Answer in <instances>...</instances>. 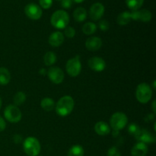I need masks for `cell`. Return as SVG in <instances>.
Returning <instances> with one entry per match:
<instances>
[{
  "instance_id": "cell-19",
  "label": "cell",
  "mask_w": 156,
  "mask_h": 156,
  "mask_svg": "<svg viewBox=\"0 0 156 156\" xmlns=\"http://www.w3.org/2000/svg\"><path fill=\"white\" fill-rule=\"evenodd\" d=\"M11 80L10 72L4 67H0V85H6Z\"/></svg>"
},
{
  "instance_id": "cell-35",
  "label": "cell",
  "mask_w": 156,
  "mask_h": 156,
  "mask_svg": "<svg viewBox=\"0 0 156 156\" xmlns=\"http://www.w3.org/2000/svg\"><path fill=\"white\" fill-rule=\"evenodd\" d=\"M47 71H46L45 69H41V70H40V74L43 75V76H45L46 74H47Z\"/></svg>"
},
{
  "instance_id": "cell-15",
  "label": "cell",
  "mask_w": 156,
  "mask_h": 156,
  "mask_svg": "<svg viewBox=\"0 0 156 156\" xmlns=\"http://www.w3.org/2000/svg\"><path fill=\"white\" fill-rule=\"evenodd\" d=\"M64 41V34L60 31L53 32L49 37V44L53 47H58L62 44Z\"/></svg>"
},
{
  "instance_id": "cell-23",
  "label": "cell",
  "mask_w": 156,
  "mask_h": 156,
  "mask_svg": "<svg viewBox=\"0 0 156 156\" xmlns=\"http://www.w3.org/2000/svg\"><path fill=\"white\" fill-rule=\"evenodd\" d=\"M97 30V26L93 22H87L82 27V32L86 35H91Z\"/></svg>"
},
{
  "instance_id": "cell-9",
  "label": "cell",
  "mask_w": 156,
  "mask_h": 156,
  "mask_svg": "<svg viewBox=\"0 0 156 156\" xmlns=\"http://www.w3.org/2000/svg\"><path fill=\"white\" fill-rule=\"evenodd\" d=\"M47 75L50 80L56 85L62 83L64 80V73L59 67H50Z\"/></svg>"
},
{
  "instance_id": "cell-27",
  "label": "cell",
  "mask_w": 156,
  "mask_h": 156,
  "mask_svg": "<svg viewBox=\"0 0 156 156\" xmlns=\"http://www.w3.org/2000/svg\"><path fill=\"white\" fill-rule=\"evenodd\" d=\"M98 27L100 30H102V31H107V30H109L110 24L106 20H101V21H99Z\"/></svg>"
},
{
  "instance_id": "cell-12",
  "label": "cell",
  "mask_w": 156,
  "mask_h": 156,
  "mask_svg": "<svg viewBox=\"0 0 156 156\" xmlns=\"http://www.w3.org/2000/svg\"><path fill=\"white\" fill-rule=\"evenodd\" d=\"M134 137L139 142H141V143H145V144H146V143H155L156 140L155 136L153 134H152L146 129H140V130L134 136Z\"/></svg>"
},
{
  "instance_id": "cell-16",
  "label": "cell",
  "mask_w": 156,
  "mask_h": 156,
  "mask_svg": "<svg viewBox=\"0 0 156 156\" xmlns=\"http://www.w3.org/2000/svg\"><path fill=\"white\" fill-rule=\"evenodd\" d=\"M148 152V146L145 143L139 142L131 149L132 156H146Z\"/></svg>"
},
{
  "instance_id": "cell-17",
  "label": "cell",
  "mask_w": 156,
  "mask_h": 156,
  "mask_svg": "<svg viewBox=\"0 0 156 156\" xmlns=\"http://www.w3.org/2000/svg\"><path fill=\"white\" fill-rule=\"evenodd\" d=\"M94 131L99 136H107L111 133V127L105 122L99 121L94 126Z\"/></svg>"
},
{
  "instance_id": "cell-32",
  "label": "cell",
  "mask_w": 156,
  "mask_h": 156,
  "mask_svg": "<svg viewBox=\"0 0 156 156\" xmlns=\"http://www.w3.org/2000/svg\"><path fill=\"white\" fill-rule=\"evenodd\" d=\"M73 5V1L72 0H62L61 2V6L63 9H69Z\"/></svg>"
},
{
  "instance_id": "cell-28",
  "label": "cell",
  "mask_w": 156,
  "mask_h": 156,
  "mask_svg": "<svg viewBox=\"0 0 156 156\" xmlns=\"http://www.w3.org/2000/svg\"><path fill=\"white\" fill-rule=\"evenodd\" d=\"M140 126L137 124H136V123H131L129 126V127H128V132H129V133L130 135L135 136L137 133V132L140 130Z\"/></svg>"
},
{
  "instance_id": "cell-30",
  "label": "cell",
  "mask_w": 156,
  "mask_h": 156,
  "mask_svg": "<svg viewBox=\"0 0 156 156\" xmlns=\"http://www.w3.org/2000/svg\"><path fill=\"white\" fill-rule=\"evenodd\" d=\"M108 156H121L120 152L119 151V149H117L115 146H113L111 149H109V150L108 151Z\"/></svg>"
},
{
  "instance_id": "cell-3",
  "label": "cell",
  "mask_w": 156,
  "mask_h": 156,
  "mask_svg": "<svg viewBox=\"0 0 156 156\" xmlns=\"http://www.w3.org/2000/svg\"><path fill=\"white\" fill-rule=\"evenodd\" d=\"M24 151L29 156H37L41 152V144L35 137H27L23 143Z\"/></svg>"
},
{
  "instance_id": "cell-24",
  "label": "cell",
  "mask_w": 156,
  "mask_h": 156,
  "mask_svg": "<svg viewBox=\"0 0 156 156\" xmlns=\"http://www.w3.org/2000/svg\"><path fill=\"white\" fill-rule=\"evenodd\" d=\"M44 64L47 66H51L56 62V56L53 52H47L44 57Z\"/></svg>"
},
{
  "instance_id": "cell-31",
  "label": "cell",
  "mask_w": 156,
  "mask_h": 156,
  "mask_svg": "<svg viewBox=\"0 0 156 156\" xmlns=\"http://www.w3.org/2000/svg\"><path fill=\"white\" fill-rule=\"evenodd\" d=\"M40 5L43 9H48L53 4V0H39Z\"/></svg>"
},
{
  "instance_id": "cell-20",
  "label": "cell",
  "mask_w": 156,
  "mask_h": 156,
  "mask_svg": "<svg viewBox=\"0 0 156 156\" xmlns=\"http://www.w3.org/2000/svg\"><path fill=\"white\" fill-rule=\"evenodd\" d=\"M41 106L44 111H51L52 110L54 109L55 102L52 98H44L41 101Z\"/></svg>"
},
{
  "instance_id": "cell-14",
  "label": "cell",
  "mask_w": 156,
  "mask_h": 156,
  "mask_svg": "<svg viewBox=\"0 0 156 156\" xmlns=\"http://www.w3.org/2000/svg\"><path fill=\"white\" fill-rule=\"evenodd\" d=\"M102 41L98 37H91L85 42V47L90 51H97L101 47Z\"/></svg>"
},
{
  "instance_id": "cell-26",
  "label": "cell",
  "mask_w": 156,
  "mask_h": 156,
  "mask_svg": "<svg viewBox=\"0 0 156 156\" xmlns=\"http://www.w3.org/2000/svg\"><path fill=\"white\" fill-rule=\"evenodd\" d=\"M26 101V94L22 91H18L15 94L13 98V101L15 106H19L23 105Z\"/></svg>"
},
{
  "instance_id": "cell-33",
  "label": "cell",
  "mask_w": 156,
  "mask_h": 156,
  "mask_svg": "<svg viewBox=\"0 0 156 156\" xmlns=\"http://www.w3.org/2000/svg\"><path fill=\"white\" fill-rule=\"evenodd\" d=\"M6 123L5 121L4 120V119L2 117H0V132H2L5 129Z\"/></svg>"
},
{
  "instance_id": "cell-13",
  "label": "cell",
  "mask_w": 156,
  "mask_h": 156,
  "mask_svg": "<svg viewBox=\"0 0 156 156\" xmlns=\"http://www.w3.org/2000/svg\"><path fill=\"white\" fill-rule=\"evenodd\" d=\"M88 66L90 69L94 72L100 73L104 71L106 68V62L102 58L94 56V57L90 58L88 60Z\"/></svg>"
},
{
  "instance_id": "cell-38",
  "label": "cell",
  "mask_w": 156,
  "mask_h": 156,
  "mask_svg": "<svg viewBox=\"0 0 156 156\" xmlns=\"http://www.w3.org/2000/svg\"><path fill=\"white\" fill-rule=\"evenodd\" d=\"M1 107H2V99L1 98H0V108H1Z\"/></svg>"
},
{
  "instance_id": "cell-6",
  "label": "cell",
  "mask_w": 156,
  "mask_h": 156,
  "mask_svg": "<svg viewBox=\"0 0 156 156\" xmlns=\"http://www.w3.org/2000/svg\"><path fill=\"white\" fill-rule=\"evenodd\" d=\"M66 72L72 77H76L82 71V63L80 61V56L77 55L75 57L69 59L66 62Z\"/></svg>"
},
{
  "instance_id": "cell-4",
  "label": "cell",
  "mask_w": 156,
  "mask_h": 156,
  "mask_svg": "<svg viewBox=\"0 0 156 156\" xmlns=\"http://www.w3.org/2000/svg\"><path fill=\"white\" fill-rule=\"evenodd\" d=\"M152 96V90L147 83H141L137 86L136 91V97L137 101L141 104H146L151 100Z\"/></svg>"
},
{
  "instance_id": "cell-1",
  "label": "cell",
  "mask_w": 156,
  "mask_h": 156,
  "mask_svg": "<svg viewBox=\"0 0 156 156\" xmlns=\"http://www.w3.org/2000/svg\"><path fill=\"white\" fill-rule=\"evenodd\" d=\"M75 103L73 98L69 95H65L61 98L55 105L56 112L60 117L69 115L74 108Z\"/></svg>"
},
{
  "instance_id": "cell-8",
  "label": "cell",
  "mask_w": 156,
  "mask_h": 156,
  "mask_svg": "<svg viewBox=\"0 0 156 156\" xmlns=\"http://www.w3.org/2000/svg\"><path fill=\"white\" fill-rule=\"evenodd\" d=\"M24 12L29 18L32 20H38L42 16V9L39 5L34 3L27 4L24 8Z\"/></svg>"
},
{
  "instance_id": "cell-37",
  "label": "cell",
  "mask_w": 156,
  "mask_h": 156,
  "mask_svg": "<svg viewBox=\"0 0 156 156\" xmlns=\"http://www.w3.org/2000/svg\"><path fill=\"white\" fill-rule=\"evenodd\" d=\"M73 2H74L76 3H82V2H84L85 0H72Z\"/></svg>"
},
{
  "instance_id": "cell-29",
  "label": "cell",
  "mask_w": 156,
  "mask_h": 156,
  "mask_svg": "<svg viewBox=\"0 0 156 156\" xmlns=\"http://www.w3.org/2000/svg\"><path fill=\"white\" fill-rule=\"evenodd\" d=\"M65 35L68 38H73L76 35V30L73 27H66L65 28Z\"/></svg>"
},
{
  "instance_id": "cell-36",
  "label": "cell",
  "mask_w": 156,
  "mask_h": 156,
  "mask_svg": "<svg viewBox=\"0 0 156 156\" xmlns=\"http://www.w3.org/2000/svg\"><path fill=\"white\" fill-rule=\"evenodd\" d=\"M152 110H153L154 113L155 114L156 112V110H155V101H154L153 102H152Z\"/></svg>"
},
{
  "instance_id": "cell-7",
  "label": "cell",
  "mask_w": 156,
  "mask_h": 156,
  "mask_svg": "<svg viewBox=\"0 0 156 156\" xmlns=\"http://www.w3.org/2000/svg\"><path fill=\"white\" fill-rule=\"evenodd\" d=\"M5 118L10 123H18L22 117V114L19 108L15 105H9L4 111Z\"/></svg>"
},
{
  "instance_id": "cell-11",
  "label": "cell",
  "mask_w": 156,
  "mask_h": 156,
  "mask_svg": "<svg viewBox=\"0 0 156 156\" xmlns=\"http://www.w3.org/2000/svg\"><path fill=\"white\" fill-rule=\"evenodd\" d=\"M130 15L131 19L135 20V21L140 20L143 22H148V21H151L152 17L150 11L147 10V9L132 11V12H130Z\"/></svg>"
},
{
  "instance_id": "cell-21",
  "label": "cell",
  "mask_w": 156,
  "mask_h": 156,
  "mask_svg": "<svg viewBox=\"0 0 156 156\" xmlns=\"http://www.w3.org/2000/svg\"><path fill=\"white\" fill-rule=\"evenodd\" d=\"M131 15L129 12H123L117 16V23L120 25H126L131 21Z\"/></svg>"
},
{
  "instance_id": "cell-10",
  "label": "cell",
  "mask_w": 156,
  "mask_h": 156,
  "mask_svg": "<svg viewBox=\"0 0 156 156\" xmlns=\"http://www.w3.org/2000/svg\"><path fill=\"white\" fill-rule=\"evenodd\" d=\"M105 13V6L100 2L94 3L90 8L89 15L90 18L93 21H98Z\"/></svg>"
},
{
  "instance_id": "cell-2",
  "label": "cell",
  "mask_w": 156,
  "mask_h": 156,
  "mask_svg": "<svg viewBox=\"0 0 156 156\" xmlns=\"http://www.w3.org/2000/svg\"><path fill=\"white\" fill-rule=\"evenodd\" d=\"M51 24L56 29H65L69 23V16L63 10H57L52 15Z\"/></svg>"
},
{
  "instance_id": "cell-18",
  "label": "cell",
  "mask_w": 156,
  "mask_h": 156,
  "mask_svg": "<svg viewBox=\"0 0 156 156\" xmlns=\"http://www.w3.org/2000/svg\"><path fill=\"white\" fill-rule=\"evenodd\" d=\"M73 17L75 21L77 22H82L87 18V12L84 8L79 7L73 12Z\"/></svg>"
},
{
  "instance_id": "cell-22",
  "label": "cell",
  "mask_w": 156,
  "mask_h": 156,
  "mask_svg": "<svg viewBox=\"0 0 156 156\" xmlns=\"http://www.w3.org/2000/svg\"><path fill=\"white\" fill-rule=\"evenodd\" d=\"M85 151L83 147L80 145H74L69 149L68 156H84Z\"/></svg>"
},
{
  "instance_id": "cell-5",
  "label": "cell",
  "mask_w": 156,
  "mask_h": 156,
  "mask_svg": "<svg viewBox=\"0 0 156 156\" xmlns=\"http://www.w3.org/2000/svg\"><path fill=\"white\" fill-rule=\"evenodd\" d=\"M128 123V118L124 113L117 112L113 114L110 120V124L111 127L113 128L114 131L121 130L124 129Z\"/></svg>"
},
{
  "instance_id": "cell-25",
  "label": "cell",
  "mask_w": 156,
  "mask_h": 156,
  "mask_svg": "<svg viewBox=\"0 0 156 156\" xmlns=\"http://www.w3.org/2000/svg\"><path fill=\"white\" fill-rule=\"evenodd\" d=\"M144 0H126L128 8L132 11L139 10L143 5Z\"/></svg>"
},
{
  "instance_id": "cell-34",
  "label": "cell",
  "mask_w": 156,
  "mask_h": 156,
  "mask_svg": "<svg viewBox=\"0 0 156 156\" xmlns=\"http://www.w3.org/2000/svg\"><path fill=\"white\" fill-rule=\"evenodd\" d=\"M13 140H14V141H15V143H20L21 142V140H22V138H21V136L20 135H18V134H16V135L14 136Z\"/></svg>"
}]
</instances>
